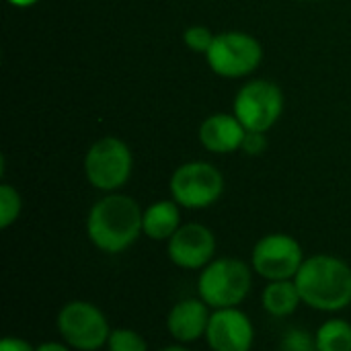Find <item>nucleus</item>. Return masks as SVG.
Listing matches in <instances>:
<instances>
[{
    "instance_id": "f257e3e1",
    "label": "nucleus",
    "mask_w": 351,
    "mask_h": 351,
    "mask_svg": "<svg viewBox=\"0 0 351 351\" xmlns=\"http://www.w3.org/2000/svg\"><path fill=\"white\" fill-rule=\"evenodd\" d=\"M140 204L123 193H107L93 204L86 216L88 241L107 255H119L128 251L142 232Z\"/></svg>"
},
{
    "instance_id": "f03ea898",
    "label": "nucleus",
    "mask_w": 351,
    "mask_h": 351,
    "mask_svg": "<svg viewBox=\"0 0 351 351\" xmlns=\"http://www.w3.org/2000/svg\"><path fill=\"white\" fill-rule=\"evenodd\" d=\"M294 282L302 304L319 313H339L351 304V267L335 255L306 257Z\"/></svg>"
},
{
    "instance_id": "7ed1b4c3",
    "label": "nucleus",
    "mask_w": 351,
    "mask_h": 351,
    "mask_svg": "<svg viewBox=\"0 0 351 351\" xmlns=\"http://www.w3.org/2000/svg\"><path fill=\"white\" fill-rule=\"evenodd\" d=\"M253 286V267L237 257H216L197 278V296L212 308L241 306Z\"/></svg>"
},
{
    "instance_id": "20e7f679",
    "label": "nucleus",
    "mask_w": 351,
    "mask_h": 351,
    "mask_svg": "<svg viewBox=\"0 0 351 351\" xmlns=\"http://www.w3.org/2000/svg\"><path fill=\"white\" fill-rule=\"evenodd\" d=\"M56 327L62 341L76 351H99L107 348L113 331L105 313L88 300L66 302L58 313Z\"/></svg>"
},
{
    "instance_id": "39448f33",
    "label": "nucleus",
    "mask_w": 351,
    "mask_h": 351,
    "mask_svg": "<svg viewBox=\"0 0 351 351\" xmlns=\"http://www.w3.org/2000/svg\"><path fill=\"white\" fill-rule=\"evenodd\" d=\"M134 169L132 150L119 138H101L84 156V175L88 183L105 193L121 189Z\"/></svg>"
},
{
    "instance_id": "423d86ee",
    "label": "nucleus",
    "mask_w": 351,
    "mask_h": 351,
    "mask_svg": "<svg viewBox=\"0 0 351 351\" xmlns=\"http://www.w3.org/2000/svg\"><path fill=\"white\" fill-rule=\"evenodd\" d=\"M173 199L187 210H204L214 206L224 191L222 173L204 160H191L181 165L171 177Z\"/></svg>"
},
{
    "instance_id": "0eeeda50",
    "label": "nucleus",
    "mask_w": 351,
    "mask_h": 351,
    "mask_svg": "<svg viewBox=\"0 0 351 351\" xmlns=\"http://www.w3.org/2000/svg\"><path fill=\"white\" fill-rule=\"evenodd\" d=\"M206 60L218 76L224 78H243L257 70L263 60L261 43L243 31H224L214 37Z\"/></svg>"
},
{
    "instance_id": "6e6552de",
    "label": "nucleus",
    "mask_w": 351,
    "mask_h": 351,
    "mask_svg": "<svg viewBox=\"0 0 351 351\" xmlns=\"http://www.w3.org/2000/svg\"><path fill=\"white\" fill-rule=\"evenodd\" d=\"M300 243L286 232H271L261 237L251 253V267L267 282L294 280L304 263Z\"/></svg>"
},
{
    "instance_id": "1a4fd4ad",
    "label": "nucleus",
    "mask_w": 351,
    "mask_h": 351,
    "mask_svg": "<svg viewBox=\"0 0 351 351\" xmlns=\"http://www.w3.org/2000/svg\"><path fill=\"white\" fill-rule=\"evenodd\" d=\"M284 95L269 80H251L234 97V115L249 132H267L282 115Z\"/></svg>"
},
{
    "instance_id": "9d476101",
    "label": "nucleus",
    "mask_w": 351,
    "mask_h": 351,
    "mask_svg": "<svg viewBox=\"0 0 351 351\" xmlns=\"http://www.w3.org/2000/svg\"><path fill=\"white\" fill-rule=\"evenodd\" d=\"M167 255L179 269L202 271L216 259V237L206 224H181V228L167 241Z\"/></svg>"
},
{
    "instance_id": "9b49d317",
    "label": "nucleus",
    "mask_w": 351,
    "mask_h": 351,
    "mask_svg": "<svg viewBox=\"0 0 351 351\" xmlns=\"http://www.w3.org/2000/svg\"><path fill=\"white\" fill-rule=\"evenodd\" d=\"M204 339L212 351H251L255 343V327L241 306L218 308L212 311Z\"/></svg>"
},
{
    "instance_id": "f8f14e48",
    "label": "nucleus",
    "mask_w": 351,
    "mask_h": 351,
    "mask_svg": "<svg viewBox=\"0 0 351 351\" xmlns=\"http://www.w3.org/2000/svg\"><path fill=\"white\" fill-rule=\"evenodd\" d=\"M212 317V308L197 296V298H183L167 315V331L169 335L181 343H193L206 337L208 323Z\"/></svg>"
},
{
    "instance_id": "ddd939ff",
    "label": "nucleus",
    "mask_w": 351,
    "mask_h": 351,
    "mask_svg": "<svg viewBox=\"0 0 351 351\" xmlns=\"http://www.w3.org/2000/svg\"><path fill=\"white\" fill-rule=\"evenodd\" d=\"M245 125L237 119V115L216 113L210 115L199 128V142L206 150L214 154H230L241 150L245 140Z\"/></svg>"
},
{
    "instance_id": "4468645a",
    "label": "nucleus",
    "mask_w": 351,
    "mask_h": 351,
    "mask_svg": "<svg viewBox=\"0 0 351 351\" xmlns=\"http://www.w3.org/2000/svg\"><path fill=\"white\" fill-rule=\"evenodd\" d=\"M181 228V206L175 199L150 204L142 214V232L150 241L167 243Z\"/></svg>"
},
{
    "instance_id": "2eb2a0df",
    "label": "nucleus",
    "mask_w": 351,
    "mask_h": 351,
    "mask_svg": "<svg viewBox=\"0 0 351 351\" xmlns=\"http://www.w3.org/2000/svg\"><path fill=\"white\" fill-rule=\"evenodd\" d=\"M261 304H263V311L274 319L292 317L298 311V306L302 304L296 282L294 280L267 282V286L263 288V294H261Z\"/></svg>"
},
{
    "instance_id": "dca6fc26",
    "label": "nucleus",
    "mask_w": 351,
    "mask_h": 351,
    "mask_svg": "<svg viewBox=\"0 0 351 351\" xmlns=\"http://www.w3.org/2000/svg\"><path fill=\"white\" fill-rule=\"evenodd\" d=\"M319 351H351V323L346 319H329L317 331Z\"/></svg>"
},
{
    "instance_id": "f3484780",
    "label": "nucleus",
    "mask_w": 351,
    "mask_h": 351,
    "mask_svg": "<svg viewBox=\"0 0 351 351\" xmlns=\"http://www.w3.org/2000/svg\"><path fill=\"white\" fill-rule=\"evenodd\" d=\"M21 210H23L21 193L12 185L2 183L0 185V228L2 230L10 228L19 220Z\"/></svg>"
},
{
    "instance_id": "a211bd4d",
    "label": "nucleus",
    "mask_w": 351,
    "mask_h": 351,
    "mask_svg": "<svg viewBox=\"0 0 351 351\" xmlns=\"http://www.w3.org/2000/svg\"><path fill=\"white\" fill-rule=\"evenodd\" d=\"M107 351H148L146 339L134 329H113L107 341Z\"/></svg>"
},
{
    "instance_id": "6ab92c4d",
    "label": "nucleus",
    "mask_w": 351,
    "mask_h": 351,
    "mask_svg": "<svg viewBox=\"0 0 351 351\" xmlns=\"http://www.w3.org/2000/svg\"><path fill=\"white\" fill-rule=\"evenodd\" d=\"M280 351H319L317 337L306 329H290L280 339Z\"/></svg>"
},
{
    "instance_id": "aec40b11",
    "label": "nucleus",
    "mask_w": 351,
    "mask_h": 351,
    "mask_svg": "<svg viewBox=\"0 0 351 351\" xmlns=\"http://www.w3.org/2000/svg\"><path fill=\"white\" fill-rule=\"evenodd\" d=\"M214 37L216 35L208 27H204V25H193V27L185 29V33H183L185 45L191 51H197V53H208L210 45L214 43Z\"/></svg>"
},
{
    "instance_id": "412c9836",
    "label": "nucleus",
    "mask_w": 351,
    "mask_h": 351,
    "mask_svg": "<svg viewBox=\"0 0 351 351\" xmlns=\"http://www.w3.org/2000/svg\"><path fill=\"white\" fill-rule=\"evenodd\" d=\"M265 146H267L265 132H249V130H247L241 150H245L247 154L255 156V154H261V152L265 150Z\"/></svg>"
},
{
    "instance_id": "4be33fe9",
    "label": "nucleus",
    "mask_w": 351,
    "mask_h": 351,
    "mask_svg": "<svg viewBox=\"0 0 351 351\" xmlns=\"http://www.w3.org/2000/svg\"><path fill=\"white\" fill-rule=\"evenodd\" d=\"M0 351H35V348L27 339H23V337L8 335V337H4L0 341Z\"/></svg>"
},
{
    "instance_id": "5701e85b",
    "label": "nucleus",
    "mask_w": 351,
    "mask_h": 351,
    "mask_svg": "<svg viewBox=\"0 0 351 351\" xmlns=\"http://www.w3.org/2000/svg\"><path fill=\"white\" fill-rule=\"evenodd\" d=\"M35 351H72V348L64 341H43L35 348Z\"/></svg>"
},
{
    "instance_id": "b1692460",
    "label": "nucleus",
    "mask_w": 351,
    "mask_h": 351,
    "mask_svg": "<svg viewBox=\"0 0 351 351\" xmlns=\"http://www.w3.org/2000/svg\"><path fill=\"white\" fill-rule=\"evenodd\" d=\"M12 6H19V8H27V6H33V4H37L39 0H8Z\"/></svg>"
},
{
    "instance_id": "393cba45",
    "label": "nucleus",
    "mask_w": 351,
    "mask_h": 351,
    "mask_svg": "<svg viewBox=\"0 0 351 351\" xmlns=\"http://www.w3.org/2000/svg\"><path fill=\"white\" fill-rule=\"evenodd\" d=\"M158 351H191V350H187L185 346H181V343H175V346H169V348H162V350H158Z\"/></svg>"
},
{
    "instance_id": "a878e982",
    "label": "nucleus",
    "mask_w": 351,
    "mask_h": 351,
    "mask_svg": "<svg viewBox=\"0 0 351 351\" xmlns=\"http://www.w3.org/2000/svg\"><path fill=\"white\" fill-rule=\"evenodd\" d=\"M302 2H308V0H302Z\"/></svg>"
}]
</instances>
